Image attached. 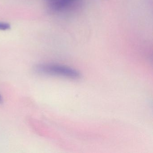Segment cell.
<instances>
[{
  "instance_id": "3",
  "label": "cell",
  "mask_w": 153,
  "mask_h": 153,
  "mask_svg": "<svg viewBox=\"0 0 153 153\" xmlns=\"http://www.w3.org/2000/svg\"><path fill=\"white\" fill-rule=\"evenodd\" d=\"M10 28V25L6 22H0V30L6 31Z\"/></svg>"
},
{
  "instance_id": "1",
  "label": "cell",
  "mask_w": 153,
  "mask_h": 153,
  "mask_svg": "<svg viewBox=\"0 0 153 153\" xmlns=\"http://www.w3.org/2000/svg\"><path fill=\"white\" fill-rule=\"evenodd\" d=\"M34 70L36 73L43 75L61 76L73 79L80 77L78 71L63 65L40 64L35 66Z\"/></svg>"
},
{
  "instance_id": "4",
  "label": "cell",
  "mask_w": 153,
  "mask_h": 153,
  "mask_svg": "<svg viewBox=\"0 0 153 153\" xmlns=\"http://www.w3.org/2000/svg\"><path fill=\"white\" fill-rule=\"evenodd\" d=\"M3 102V97H2V96L0 94V103H2Z\"/></svg>"
},
{
  "instance_id": "2",
  "label": "cell",
  "mask_w": 153,
  "mask_h": 153,
  "mask_svg": "<svg viewBox=\"0 0 153 153\" xmlns=\"http://www.w3.org/2000/svg\"><path fill=\"white\" fill-rule=\"evenodd\" d=\"M79 1V0H45L48 7L56 12L66 10Z\"/></svg>"
}]
</instances>
